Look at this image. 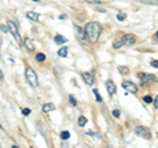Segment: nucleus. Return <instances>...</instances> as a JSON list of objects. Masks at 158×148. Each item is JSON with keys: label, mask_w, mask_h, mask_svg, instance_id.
Masks as SVG:
<instances>
[{"label": "nucleus", "mask_w": 158, "mask_h": 148, "mask_svg": "<svg viewBox=\"0 0 158 148\" xmlns=\"http://www.w3.org/2000/svg\"><path fill=\"white\" fill-rule=\"evenodd\" d=\"M85 34H86V38L88 42H96L100 37V33H102V25L96 21H91V23H87L85 25Z\"/></svg>", "instance_id": "f257e3e1"}, {"label": "nucleus", "mask_w": 158, "mask_h": 148, "mask_svg": "<svg viewBox=\"0 0 158 148\" xmlns=\"http://www.w3.org/2000/svg\"><path fill=\"white\" fill-rule=\"evenodd\" d=\"M25 77H27V80L28 82L31 83V86L32 87H37L38 86V78H37V74L34 73V70L32 67H27L25 69Z\"/></svg>", "instance_id": "f03ea898"}, {"label": "nucleus", "mask_w": 158, "mask_h": 148, "mask_svg": "<svg viewBox=\"0 0 158 148\" xmlns=\"http://www.w3.org/2000/svg\"><path fill=\"white\" fill-rule=\"evenodd\" d=\"M135 132H136L137 136H141V137H144V139H146V140H150V137H152L150 130L148 127H145V126H137Z\"/></svg>", "instance_id": "7ed1b4c3"}, {"label": "nucleus", "mask_w": 158, "mask_h": 148, "mask_svg": "<svg viewBox=\"0 0 158 148\" xmlns=\"http://www.w3.org/2000/svg\"><path fill=\"white\" fill-rule=\"evenodd\" d=\"M7 27H8V29H9V32L13 34V37H15V40H16V42H19V44L21 42V37H20V33H19V31H17L16 25H15V23L9 20V21L7 23Z\"/></svg>", "instance_id": "20e7f679"}, {"label": "nucleus", "mask_w": 158, "mask_h": 148, "mask_svg": "<svg viewBox=\"0 0 158 148\" xmlns=\"http://www.w3.org/2000/svg\"><path fill=\"white\" fill-rule=\"evenodd\" d=\"M137 76H138V78L141 80V85H142V86L146 85V83H149L150 81H154V80H156L154 74H149V73H138Z\"/></svg>", "instance_id": "39448f33"}, {"label": "nucleus", "mask_w": 158, "mask_h": 148, "mask_svg": "<svg viewBox=\"0 0 158 148\" xmlns=\"http://www.w3.org/2000/svg\"><path fill=\"white\" fill-rule=\"evenodd\" d=\"M121 85H123V87H124L127 91L133 93V94H136L137 90H138L137 86H136V83H133L132 81H123V82H121Z\"/></svg>", "instance_id": "423d86ee"}, {"label": "nucleus", "mask_w": 158, "mask_h": 148, "mask_svg": "<svg viewBox=\"0 0 158 148\" xmlns=\"http://www.w3.org/2000/svg\"><path fill=\"white\" fill-rule=\"evenodd\" d=\"M74 29H75V34H77V37L81 40L82 42H85V44H87L88 41H87V38H86V34H85V31L81 28V27H78L77 24H74Z\"/></svg>", "instance_id": "0eeeda50"}, {"label": "nucleus", "mask_w": 158, "mask_h": 148, "mask_svg": "<svg viewBox=\"0 0 158 148\" xmlns=\"http://www.w3.org/2000/svg\"><path fill=\"white\" fill-rule=\"evenodd\" d=\"M121 38H123L124 45H127V46H132V45H135V44H136V37L133 36V34H131V33L124 34Z\"/></svg>", "instance_id": "6e6552de"}, {"label": "nucleus", "mask_w": 158, "mask_h": 148, "mask_svg": "<svg viewBox=\"0 0 158 148\" xmlns=\"http://www.w3.org/2000/svg\"><path fill=\"white\" fill-rule=\"evenodd\" d=\"M82 78L83 80H85V82L87 83V85H94V83H95V78H94V76L91 73H87V72H83L82 73Z\"/></svg>", "instance_id": "1a4fd4ad"}, {"label": "nucleus", "mask_w": 158, "mask_h": 148, "mask_svg": "<svg viewBox=\"0 0 158 148\" xmlns=\"http://www.w3.org/2000/svg\"><path fill=\"white\" fill-rule=\"evenodd\" d=\"M106 87H107V91H108V94H110V97L116 93V86H115V83H113L112 81H107L106 82Z\"/></svg>", "instance_id": "9d476101"}, {"label": "nucleus", "mask_w": 158, "mask_h": 148, "mask_svg": "<svg viewBox=\"0 0 158 148\" xmlns=\"http://www.w3.org/2000/svg\"><path fill=\"white\" fill-rule=\"evenodd\" d=\"M24 46H25L29 52H34V44H33V41L31 40V38H25L24 40Z\"/></svg>", "instance_id": "9b49d317"}, {"label": "nucleus", "mask_w": 158, "mask_h": 148, "mask_svg": "<svg viewBox=\"0 0 158 148\" xmlns=\"http://www.w3.org/2000/svg\"><path fill=\"white\" fill-rule=\"evenodd\" d=\"M27 17L31 21H38L40 19V15L37 12H33V11H28L27 12Z\"/></svg>", "instance_id": "f8f14e48"}, {"label": "nucleus", "mask_w": 158, "mask_h": 148, "mask_svg": "<svg viewBox=\"0 0 158 148\" xmlns=\"http://www.w3.org/2000/svg\"><path fill=\"white\" fill-rule=\"evenodd\" d=\"M56 110V105L54 103H45L42 106V111L44 112H50V111H54Z\"/></svg>", "instance_id": "ddd939ff"}, {"label": "nucleus", "mask_w": 158, "mask_h": 148, "mask_svg": "<svg viewBox=\"0 0 158 148\" xmlns=\"http://www.w3.org/2000/svg\"><path fill=\"white\" fill-rule=\"evenodd\" d=\"M112 46L115 48V49H118V48L124 46V42H123V38H117V40H115V41H113V44H112Z\"/></svg>", "instance_id": "4468645a"}, {"label": "nucleus", "mask_w": 158, "mask_h": 148, "mask_svg": "<svg viewBox=\"0 0 158 148\" xmlns=\"http://www.w3.org/2000/svg\"><path fill=\"white\" fill-rule=\"evenodd\" d=\"M67 48L66 46H63V48H61V49H59V50H58V56L59 57H62V58H65V57H67Z\"/></svg>", "instance_id": "2eb2a0df"}, {"label": "nucleus", "mask_w": 158, "mask_h": 148, "mask_svg": "<svg viewBox=\"0 0 158 148\" xmlns=\"http://www.w3.org/2000/svg\"><path fill=\"white\" fill-rule=\"evenodd\" d=\"M86 123H87V118H86V116H83V115L79 116V119H78V124H79V127H85V126H86Z\"/></svg>", "instance_id": "dca6fc26"}, {"label": "nucleus", "mask_w": 158, "mask_h": 148, "mask_svg": "<svg viewBox=\"0 0 158 148\" xmlns=\"http://www.w3.org/2000/svg\"><path fill=\"white\" fill-rule=\"evenodd\" d=\"M54 41H56L57 44H65L67 40H66V38L63 37V36H61V34H57L56 38H54Z\"/></svg>", "instance_id": "f3484780"}, {"label": "nucleus", "mask_w": 158, "mask_h": 148, "mask_svg": "<svg viewBox=\"0 0 158 148\" xmlns=\"http://www.w3.org/2000/svg\"><path fill=\"white\" fill-rule=\"evenodd\" d=\"M118 72H120V74H129V67H127V66H118Z\"/></svg>", "instance_id": "a211bd4d"}, {"label": "nucleus", "mask_w": 158, "mask_h": 148, "mask_svg": "<svg viewBox=\"0 0 158 148\" xmlns=\"http://www.w3.org/2000/svg\"><path fill=\"white\" fill-rule=\"evenodd\" d=\"M141 3H145V4H150V6H158V0H138Z\"/></svg>", "instance_id": "6ab92c4d"}, {"label": "nucleus", "mask_w": 158, "mask_h": 148, "mask_svg": "<svg viewBox=\"0 0 158 148\" xmlns=\"http://www.w3.org/2000/svg\"><path fill=\"white\" fill-rule=\"evenodd\" d=\"M36 60L38 61V62H44L46 60V56L44 53H37V56H36Z\"/></svg>", "instance_id": "aec40b11"}, {"label": "nucleus", "mask_w": 158, "mask_h": 148, "mask_svg": "<svg viewBox=\"0 0 158 148\" xmlns=\"http://www.w3.org/2000/svg\"><path fill=\"white\" fill-rule=\"evenodd\" d=\"M125 19H127V15H125L124 12H118V13H117V20H118V21H124Z\"/></svg>", "instance_id": "412c9836"}, {"label": "nucleus", "mask_w": 158, "mask_h": 148, "mask_svg": "<svg viewBox=\"0 0 158 148\" xmlns=\"http://www.w3.org/2000/svg\"><path fill=\"white\" fill-rule=\"evenodd\" d=\"M92 93H94V94H95V97H96V101L102 103V102H103V98L100 97V94H99V91L96 90V89H94V91H92Z\"/></svg>", "instance_id": "4be33fe9"}, {"label": "nucleus", "mask_w": 158, "mask_h": 148, "mask_svg": "<svg viewBox=\"0 0 158 148\" xmlns=\"http://www.w3.org/2000/svg\"><path fill=\"white\" fill-rule=\"evenodd\" d=\"M61 137H62L63 140L69 139V137H70V132H69V131H62V132H61Z\"/></svg>", "instance_id": "5701e85b"}, {"label": "nucleus", "mask_w": 158, "mask_h": 148, "mask_svg": "<svg viewBox=\"0 0 158 148\" xmlns=\"http://www.w3.org/2000/svg\"><path fill=\"white\" fill-rule=\"evenodd\" d=\"M69 99H70V102H71V105H73V106H77V105H78L77 99H75V98H74L73 95H70V97H69Z\"/></svg>", "instance_id": "b1692460"}, {"label": "nucleus", "mask_w": 158, "mask_h": 148, "mask_svg": "<svg viewBox=\"0 0 158 148\" xmlns=\"http://www.w3.org/2000/svg\"><path fill=\"white\" fill-rule=\"evenodd\" d=\"M0 29H2V32H4V33H8L9 32L8 27H6V25H0Z\"/></svg>", "instance_id": "393cba45"}, {"label": "nucleus", "mask_w": 158, "mask_h": 148, "mask_svg": "<svg viewBox=\"0 0 158 148\" xmlns=\"http://www.w3.org/2000/svg\"><path fill=\"white\" fill-rule=\"evenodd\" d=\"M150 65H152L153 67H157V69H158V60H153V61L150 62Z\"/></svg>", "instance_id": "a878e982"}, {"label": "nucleus", "mask_w": 158, "mask_h": 148, "mask_svg": "<svg viewBox=\"0 0 158 148\" xmlns=\"http://www.w3.org/2000/svg\"><path fill=\"white\" fill-rule=\"evenodd\" d=\"M112 114H113V116H115V118H118V116H120V111H118V110H113Z\"/></svg>", "instance_id": "bb28decb"}, {"label": "nucleus", "mask_w": 158, "mask_h": 148, "mask_svg": "<svg viewBox=\"0 0 158 148\" xmlns=\"http://www.w3.org/2000/svg\"><path fill=\"white\" fill-rule=\"evenodd\" d=\"M144 101H145L146 103H152V102H153V98H152V97H145Z\"/></svg>", "instance_id": "cd10ccee"}, {"label": "nucleus", "mask_w": 158, "mask_h": 148, "mask_svg": "<svg viewBox=\"0 0 158 148\" xmlns=\"http://www.w3.org/2000/svg\"><path fill=\"white\" fill-rule=\"evenodd\" d=\"M23 114L27 116V115H29V114H31V110H29V108H24V110H23Z\"/></svg>", "instance_id": "c85d7f7f"}, {"label": "nucleus", "mask_w": 158, "mask_h": 148, "mask_svg": "<svg viewBox=\"0 0 158 148\" xmlns=\"http://www.w3.org/2000/svg\"><path fill=\"white\" fill-rule=\"evenodd\" d=\"M88 3H92V4H102L100 0H87Z\"/></svg>", "instance_id": "c756f323"}, {"label": "nucleus", "mask_w": 158, "mask_h": 148, "mask_svg": "<svg viewBox=\"0 0 158 148\" xmlns=\"http://www.w3.org/2000/svg\"><path fill=\"white\" fill-rule=\"evenodd\" d=\"M154 108H158V95L154 98Z\"/></svg>", "instance_id": "7c9ffc66"}, {"label": "nucleus", "mask_w": 158, "mask_h": 148, "mask_svg": "<svg viewBox=\"0 0 158 148\" xmlns=\"http://www.w3.org/2000/svg\"><path fill=\"white\" fill-rule=\"evenodd\" d=\"M3 78H4V74H3L2 70H0V80H3Z\"/></svg>", "instance_id": "2f4dec72"}, {"label": "nucleus", "mask_w": 158, "mask_h": 148, "mask_svg": "<svg viewBox=\"0 0 158 148\" xmlns=\"http://www.w3.org/2000/svg\"><path fill=\"white\" fill-rule=\"evenodd\" d=\"M156 36H157V38H158V31H157V33H156Z\"/></svg>", "instance_id": "473e14b6"}, {"label": "nucleus", "mask_w": 158, "mask_h": 148, "mask_svg": "<svg viewBox=\"0 0 158 148\" xmlns=\"http://www.w3.org/2000/svg\"><path fill=\"white\" fill-rule=\"evenodd\" d=\"M32 2H40V0H32Z\"/></svg>", "instance_id": "72a5a7b5"}]
</instances>
